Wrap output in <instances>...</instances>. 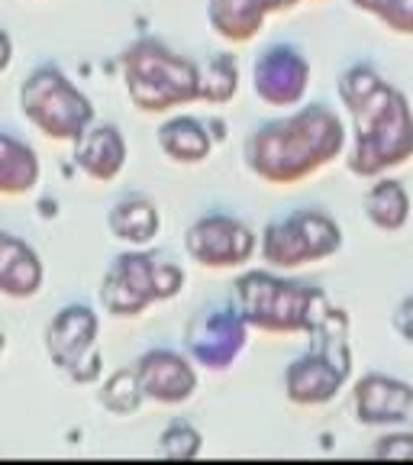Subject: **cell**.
<instances>
[{
	"mask_svg": "<svg viewBox=\"0 0 413 465\" xmlns=\"http://www.w3.org/2000/svg\"><path fill=\"white\" fill-rule=\"evenodd\" d=\"M356 417L365 427H413V385L388 375H365L356 385Z\"/></svg>",
	"mask_w": 413,
	"mask_h": 465,
	"instance_id": "4fadbf2b",
	"label": "cell"
},
{
	"mask_svg": "<svg viewBox=\"0 0 413 465\" xmlns=\"http://www.w3.org/2000/svg\"><path fill=\"white\" fill-rule=\"evenodd\" d=\"M145 401L143 385H139V375L136 369H120L103 381V391H101V404L107 407L110 414H136L139 404Z\"/></svg>",
	"mask_w": 413,
	"mask_h": 465,
	"instance_id": "603a6c76",
	"label": "cell"
},
{
	"mask_svg": "<svg viewBox=\"0 0 413 465\" xmlns=\"http://www.w3.org/2000/svg\"><path fill=\"white\" fill-rule=\"evenodd\" d=\"M375 459H388V462H413V433H388L381 436L371 450Z\"/></svg>",
	"mask_w": 413,
	"mask_h": 465,
	"instance_id": "484cf974",
	"label": "cell"
},
{
	"mask_svg": "<svg viewBox=\"0 0 413 465\" xmlns=\"http://www.w3.org/2000/svg\"><path fill=\"white\" fill-rule=\"evenodd\" d=\"M365 213L381 232H400L410 217V197H407L404 184L394 178L371 184L365 194Z\"/></svg>",
	"mask_w": 413,
	"mask_h": 465,
	"instance_id": "44dd1931",
	"label": "cell"
},
{
	"mask_svg": "<svg viewBox=\"0 0 413 465\" xmlns=\"http://www.w3.org/2000/svg\"><path fill=\"white\" fill-rule=\"evenodd\" d=\"M298 4H304V0H281V10H290V7H298Z\"/></svg>",
	"mask_w": 413,
	"mask_h": 465,
	"instance_id": "f546056e",
	"label": "cell"
},
{
	"mask_svg": "<svg viewBox=\"0 0 413 465\" xmlns=\"http://www.w3.org/2000/svg\"><path fill=\"white\" fill-rule=\"evenodd\" d=\"M203 436L191 427L188 420H172L159 436V456L162 459H174V462H188L201 452Z\"/></svg>",
	"mask_w": 413,
	"mask_h": 465,
	"instance_id": "cb8c5ba5",
	"label": "cell"
},
{
	"mask_svg": "<svg viewBox=\"0 0 413 465\" xmlns=\"http://www.w3.org/2000/svg\"><path fill=\"white\" fill-rule=\"evenodd\" d=\"M310 352L288 365L284 371V391L290 404L317 407L333 401L342 391L352 371L349 352V317L342 307H329V313L310 330Z\"/></svg>",
	"mask_w": 413,
	"mask_h": 465,
	"instance_id": "5b68a950",
	"label": "cell"
},
{
	"mask_svg": "<svg viewBox=\"0 0 413 465\" xmlns=\"http://www.w3.org/2000/svg\"><path fill=\"white\" fill-rule=\"evenodd\" d=\"M232 304L240 307L246 323L259 333L298 336L310 333L329 313L333 301L310 284L284 282L269 272H246L232 284Z\"/></svg>",
	"mask_w": 413,
	"mask_h": 465,
	"instance_id": "3957f363",
	"label": "cell"
},
{
	"mask_svg": "<svg viewBox=\"0 0 413 465\" xmlns=\"http://www.w3.org/2000/svg\"><path fill=\"white\" fill-rule=\"evenodd\" d=\"M139 385L145 401L155 404H182L197 391V371L182 352L172 349H152L136 362Z\"/></svg>",
	"mask_w": 413,
	"mask_h": 465,
	"instance_id": "5bb4252c",
	"label": "cell"
},
{
	"mask_svg": "<svg viewBox=\"0 0 413 465\" xmlns=\"http://www.w3.org/2000/svg\"><path fill=\"white\" fill-rule=\"evenodd\" d=\"M349 114L356 124V145L349 153L352 174L378 178L413 155V110L398 87L385 81L375 94L349 107Z\"/></svg>",
	"mask_w": 413,
	"mask_h": 465,
	"instance_id": "7a4b0ae2",
	"label": "cell"
},
{
	"mask_svg": "<svg viewBox=\"0 0 413 465\" xmlns=\"http://www.w3.org/2000/svg\"><path fill=\"white\" fill-rule=\"evenodd\" d=\"M269 10L255 4V0H211L207 4V20L213 33L232 45L252 43L265 26Z\"/></svg>",
	"mask_w": 413,
	"mask_h": 465,
	"instance_id": "ac0fdd59",
	"label": "cell"
},
{
	"mask_svg": "<svg viewBox=\"0 0 413 465\" xmlns=\"http://www.w3.org/2000/svg\"><path fill=\"white\" fill-rule=\"evenodd\" d=\"M74 165L94 182H113L126 165L123 133L113 124H91L84 136L74 143Z\"/></svg>",
	"mask_w": 413,
	"mask_h": 465,
	"instance_id": "9a60e30c",
	"label": "cell"
},
{
	"mask_svg": "<svg viewBox=\"0 0 413 465\" xmlns=\"http://www.w3.org/2000/svg\"><path fill=\"white\" fill-rule=\"evenodd\" d=\"M43 288V262L36 249L4 232L0 236V291L7 298H33Z\"/></svg>",
	"mask_w": 413,
	"mask_h": 465,
	"instance_id": "2e32d148",
	"label": "cell"
},
{
	"mask_svg": "<svg viewBox=\"0 0 413 465\" xmlns=\"http://www.w3.org/2000/svg\"><path fill=\"white\" fill-rule=\"evenodd\" d=\"M107 226L113 232V240L130 242V246H149L159 236L162 217H159V207L149 197L130 194L110 207Z\"/></svg>",
	"mask_w": 413,
	"mask_h": 465,
	"instance_id": "e0dca14e",
	"label": "cell"
},
{
	"mask_svg": "<svg viewBox=\"0 0 413 465\" xmlns=\"http://www.w3.org/2000/svg\"><path fill=\"white\" fill-rule=\"evenodd\" d=\"M249 323L236 304H213L197 311L184 330V346L203 369H230L246 346Z\"/></svg>",
	"mask_w": 413,
	"mask_h": 465,
	"instance_id": "30bf717a",
	"label": "cell"
},
{
	"mask_svg": "<svg viewBox=\"0 0 413 465\" xmlns=\"http://www.w3.org/2000/svg\"><path fill=\"white\" fill-rule=\"evenodd\" d=\"M394 330H398L400 336H404L407 342H413V298H404L398 304V311H394L391 317Z\"/></svg>",
	"mask_w": 413,
	"mask_h": 465,
	"instance_id": "83f0119b",
	"label": "cell"
},
{
	"mask_svg": "<svg viewBox=\"0 0 413 465\" xmlns=\"http://www.w3.org/2000/svg\"><path fill=\"white\" fill-rule=\"evenodd\" d=\"M130 101L143 114H168L201 101V68L168 49L162 39H139L120 55Z\"/></svg>",
	"mask_w": 413,
	"mask_h": 465,
	"instance_id": "277c9868",
	"label": "cell"
},
{
	"mask_svg": "<svg viewBox=\"0 0 413 465\" xmlns=\"http://www.w3.org/2000/svg\"><path fill=\"white\" fill-rule=\"evenodd\" d=\"M240 91V62L230 52L217 55L201 68V101L207 104H226Z\"/></svg>",
	"mask_w": 413,
	"mask_h": 465,
	"instance_id": "7402d4cb",
	"label": "cell"
},
{
	"mask_svg": "<svg viewBox=\"0 0 413 465\" xmlns=\"http://www.w3.org/2000/svg\"><path fill=\"white\" fill-rule=\"evenodd\" d=\"M391 33L400 36H413V0H391V7L378 16Z\"/></svg>",
	"mask_w": 413,
	"mask_h": 465,
	"instance_id": "4316f807",
	"label": "cell"
},
{
	"mask_svg": "<svg viewBox=\"0 0 413 465\" xmlns=\"http://www.w3.org/2000/svg\"><path fill=\"white\" fill-rule=\"evenodd\" d=\"M342 249V230L323 211H294L261 230V259L271 269H300Z\"/></svg>",
	"mask_w": 413,
	"mask_h": 465,
	"instance_id": "ba28073f",
	"label": "cell"
},
{
	"mask_svg": "<svg viewBox=\"0 0 413 465\" xmlns=\"http://www.w3.org/2000/svg\"><path fill=\"white\" fill-rule=\"evenodd\" d=\"M39 182V159L14 133H0V191L26 194Z\"/></svg>",
	"mask_w": 413,
	"mask_h": 465,
	"instance_id": "ffe728a7",
	"label": "cell"
},
{
	"mask_svg": "<svg viewBox=\"0 0 413 465\" xmlns=\"http://www.w3.org/2000/svg\"><path fill=\"white\" fill-rule=\"evenodd\" d=\"M356 10H365V14H371V16H381L388 7H391V0H349Z\"/></svg>",
	"mask_w": 413,
	"mask_h": 465,
	"instance_id": "f1b7e54d",
	"label": "cell"
},
{
	"mask_svg": "<svg viewBox=\"0 0 413 465\" xmlns=\"http://www.w3.org/2000/svg\"><path fill=\"white\" fill-rule=\"evenodd\" d=\"M184 269L165 255L123 252L101 282V304L110 317H139L145 307L174 298L184 288Z\"/></svg>",
	"mask_w": 413,
	"mask_h": 465,
	"instance_id": "8992f818",
	"label": "cell"
},
{
	"mask_svg": "<svg viewBox=\"0 0 413 465\" xmlns=\"http://www.w3.org/2000/svg\"><path fill=\"white\" fill-rule=\"evenodd\" d=\"M346 149V126L323 104L261 124L249 133L242 155L246 168L269 184H298Z\"/></svg>",
	"mask_w": 413,
	"mask_h": 465,
	"instance_id": "6da1fadb",
	"label": "cell"
},
{
	"mask_svg": "<svg viewBox=\"0 0 413 465\" xmlns=\"http://www.w3.org/2000/svg\"><path fill=\"white\" fill-rule=\"evenodd\" d=\"M255 232L230 213H207L184 232V249L203 269H240L252 259Z\"/></svg>",
	"mask_w": 413,
	"mask_h": 465,
	"instance_id": "8fae6325",
	"label": "cell"
},
{
	"mask_svg": "<svg viewBox=\"0 0 413 465\" xmlns=\"http://www.w3.org/2000/svg\"><path fill=\"white\" fill-rule=\"evenodd\" d=\"M20 114L55 143H78L94 124V107L58 65H39L20 87Z\"/></svg>",
	"mask_w": 413,
	"mask_h": 465,
	"instance_id": "52a82bcc",
	"label": "cell"
},
{
	"mask_svg": "<svg viewBox=\"0 0 413 465\" xmlns=\"http://www.w3.org/2000/svg\"><path fill=\"white\" fill-rule=\"evenodd\" d=\"M310 84V62L290 43H275L255 58L252 87L269 107H298Z\"/></svg>",
	"mask_w": 413,
	"mask_h": 465,
	"instance_id": "7c38bea8",
	"label": "cell"
},
{
	"mask_svg": "<svg viewBox=\"0 0 413 465\" xmlns=\"http://www.w3.org/2000/svg\"><path fill=\"white\" fill-rule=\"evenodd\" d=\"M45 352L52 362L78 385L101 378V349H97V313L87 304H68L45 327Z\"/></svg>",
	"mask_w": 413,
	"mask_h": 465,
	"instance_id": "9c48e42d",
	"label": "cell"
},
{
	"mask_svg": "<svg viewBox=\"0 0 413 465\" xmlns=\"http://www.w3.org/2000/svg\"><path fill=\"white\" fill-rule=\"evenodd\" d=\"M159 149L172 162H182V165H197L211 155L213 136L211 126H203L194 116H172L168 124H162L159 130Z\"/></svg>",
	"mask_w": 413,
	"mask_h": 465,
	"instance_id": "d6986e66",
	"label": "cell"
},
{
	"mask_svg": "<svg viewBox=\"0 0 413 465\" xmlns=\"http://www.w3.org/2000/svg\"><path fill=\"white\" fill-rule=\"evenodd\" d=\"M381 84H385V78L371 65H352L339 78V101L346 104V110L356 107V104H362L369 94H375Z\"/></svg>",
	"mask_w": 413,
	"mask_h": 465,
	"instance_id": "d4e9b609",
	"label": "cell"
}]
</instances>
